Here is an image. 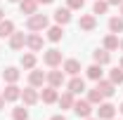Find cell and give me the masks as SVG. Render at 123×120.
Wrapping results in <instances>:
<instances>
[{
	"label": "cell",
	"instance_id": "cell-9",
	"mask_svg": "<svg viewBox=\"0 0 123 120\" xmlns=\"http://www.w3.org/2000/svg\"><path fill=\"white\" fill-rule=\"evenodd\" d=\"M19 10L21 14H36L38 12V0H19Z\"/></svg>",
	"mask_w": 123,
	"mask_h": 120
},
{
	"label": "cell",
	"instance_id": "cell-36",
	"mask_svg": "<svg viewBox=\"0 0 123 120\" xmlns=\"http://www.w3.org/2000/svg\"><path fill=\"white\" fill-rule=\"evenodd\" d=\"M118 47H121V49H123V40H118Z\"/></svg>",
	"mask_w": 123,
	"mask_h": 120
},
{
	"label": "cell",
	"instance_id": "cell-28",
	"mask_svg": "<svg viewBox=\"0 0 123 120\" xmlns=\"http://www.w3.org/2000/svg\"><path fill=\"white\" fill-rule=\"evenodd\" d=\"M102 99H104V94H102V92L97 90V87L88 92V101H90L92 106H95V104H102Z\"/></svg>",
	"mask_w": 123,
	"mask_h": 120
},
{
	"label": "cell",
	"instance_id": "cell-5",
	"mask_svg": "<svg viewBox=\"0 0 123 120\" xmlns=\"http://www.w3.org/2000/svg\"><path fill=\"white\" fill-rule=\"evenodd\" d=\"M2 99H5V101H17V99H21V90L17 87V82H7V87L2 90Z\"/></svg>",
	"mask_w": 123,
	"mask_h": 120
},
{
	"label": "cell",
	"instance_id": "cell-6",
	"mask_svg": "<svg viewBox=\"0 0 123 120\" xmlns=\"http://www.w3.org/2000/svg\"><path fill=\"white\" fill-rule=\"evenodd\" d=\"M21 99H24V106H33L38 104V99H40V94L36 92V87H26V90H21Z\"/></svg>",
	"mask_w": 123,
	"mask_h": 120
},
{
	"label": "cell",
	"instance_id": "cell-40",
	"mask_svg": "<svg viewBox=\"0 0 123 120\" xmlns=\"http://www.w3.org/2000/svg\"><path fill=\"white\" fill-rule=\"evenodd\" d=\"M121 68H123V57H121Z\"/></svg>",
	"mask_w": 123,
	"mask_h": 120
},
{
	"label": "cell",
	"instance_id": "cell-8",
	"mask_svg": "<svg viewBox=\"0 0 123 120\" xmlns=\"http://www.w3.org/2000/svg\"><path fill=\"white\" fill-rule=\"evenodd\" d=\"M26 47H29L31 52H40V49H43V38H40L38 33L26 35Z\"/></svg>",
	"mask_w": 123,
	"mask_h": 120
},
{
	"label": "cell",
	"instance_id": "cell-33",
	"mask_svg": "<svg viewBox=\"0 0 123 120\" xmlns=\"http://www.w3.org/2000/svg\"><path fill=\"white\" fill-rule=\"evenodd\" d=\"M50 2H55V0H38V5H50Z\"/></svg>",
	"mask_w": 123,
	"mask_h": 120
},
{
	"label": "cell",
	"instance_id": "cell-26",
	"mask_svg": "<svg viewBox=\"0 0 123 120\" xmlns=\"http://www.w3.org/2000/svg\"><path fill=\"white\" fill-rule=\"evenodd\" d=\"M104 49H109V52H114V49H118V38H116L114 33H109L107 38H104Z\"/></svg>",
	"mask_w": 123,
	"mask_h": 120
},
{
	"label": "cell",
	"instance_id": "cell-41",
	"mask_svg": "<svg viewBox=\"0 0 123 120\" xmlns=\"http://www.w3.org/2000/svg\"><path fill=\"white\" fill-rule=\"evenodd\" d=\"M121 16H123V5H121Z\"/></svg>",
	"mask_w": 123,
	"mask_h": 120
},
{
	"label": "cell",
	"instance_id": "cell-7",
	"mask_svg": "<svg viewBox=\"0 0 123 120\" xmlns=\"http://www.w3.org/2000/svg\"><path fill=\"white\" fill-rule=\"evenodd\" d=\"M43 82H47V73L33 68V71L29 73V85H31V87H43Z\"/></svg>",
	"mask_w": 123,
	"mask_h": 120
},
{
	"label": "cell",
	"instance_id": "cell-22",
	"mask_svg": "<svg viewBox=\"0 0 123 120\" xmlns=\"http://www.w3.org/2000/svg\"><path fill=\"white\" fill-rule=\"evenodd\" d=\"M19 71H17L14 66H7V68H5V71H2V78H5V82H17V80H19Z\"/></svg>",
	"mask_w": 123,
	"mask_h": 120
},
{
	"label": "cell",
	"instance_id": "cell-24",
	"mask_svg": "<svg viewBox=\"0 0 123 120\" xmlns=\"http://www.w3.org/2000/svg\"><path fill=\"white\" fill-rule=\"evenodd\" d=\"M109 31L111 33H123V16H111L109 19Z\"/></svg>",
	"mask_w": 123,
	"mask_h": 120
},
{
	"label": "cell",
	"instance_id": "cell-4",
	"mask_svg": "<svg viewBox=\"0 0 123 120\" xmlns=\"http://www.w3.org/2000/svg\"><path fill=\"white\" fill-rule=\"evenodd\" d=\"M43 61H45V64L50 66V68H57V66L62 64V52L52 47V49H47L45 54H43Z\"/></svg>",
	"mask_w": 123,
	"mask_h": 120
},
{
	"label": "cell",
	"instance_id": "cell-43",
	"mask_svg": "<svg viewBox=\"0 0 123 120\" xmlns=\"http://www.w3.org/2000/svg\"><path fill=\"white\" fill-rule=\"evenodd\" d=\"M111 120H114V118H111Z\"/></svg>",
	"mask_w": 123,
	"mask_h": 120
},
{
	"label": "cell",
	"instance_id": "cell-19",
	"mask_svg": "<svg viewBox=\"0 0 123 120\" xmlns=\"http://www.w3.org/2000/svg\"><path fill=\"white\" fill-rule=\"evenodd\" d=\"M12 33H14V21L2 19V21H0V38H10Z\"/></svg>",
	"mask_w": 123,
	"mask_h": 120
},
{
	"label": "cell",
	"instance_id": "cell-31",
	"mask_svg": "<svg viewBox=\"0 0 123 120\" xmlns=\"http://www.w3.org/2000/svg\"><path fill=\"white\" fill-rule=\"evenodd\" d=\"M83 5H85V0H66L69 10H83Z\"/></svg>",
	"mask_w": 123,
	"mask_h": 120
},
{
	"label": "cell",
	"instance_id": "cell-3",
	"mask_svg": "<svg viewBox=\"0 0 123 120\" xmlns=\"http://www.w3.org/2000/svg\"><path fill=\"white\" fill-rule=\"evenodd\" d=\"M116 115V106L109 104V101H102V104H97V118L99 120H111Z\"/></svg>",
	"mask_w": 123,
	"mask_h": 120
},
{
	"label": "cell",
	"instance_id": "cell-12",
	"mask_svg": "<svg viewBox=\"0 0 123 120\" xmlns=\"http://www.w3.org/2000/svg\"><path fill=\"white\" fill-rule=\"evenodd\" d=\"M78 26H80V31H95V26H97L95 14H83L80 21H78Z\"/></svg>",
	"mask_w": 123,
	"mask_h": 120
},
{
	"label": "cell",
	"instance_id": "cell-10",
	"mask_svg": "<svg viewBox=\"0 0 123 120\" xmlns=\"http://www.w3.org/2000/svg\"><path fill=\"white\" fill-rule=\"evenodd\" d=\"M40 99H43L45 104H55V101L59 99V94H57V87H52V85H47L45 90L40 92Z\"/></svg>",
	"mask_w": 123,
	"mask_h": 120
},
{
	"label": "cell",
	"instance_id": "cell-27",
	"mask_svg": "<svg viewBox=\"0 0 123 120\" xmlns=\"http://www.w3.org/2000/svg\"><path fill=\"white\" fill-rule=\"evenodd\" d=\"M109 10V2L107 0H95V5H92V14H107Z\"/></svg>",
	"mask_w": 123,
	"mask_h": 120
},
{
	"label": "cell",
	"instance_id": "cell-32",
	"mask_svg": "<svg viewBox=\"0 0 123 120\" xmlns=\"http://www.w3.org/2000/svg\"><path fill=\"white\" fill-rule=\"evenodd\" d=\"M109 5H123V0H107Z\"/></svg>",
	"mask_w": 123,
	"mask_h": 120
},
{
	"label": "cell",
	"instance_id": "cell-13",
	"mask_svg": "<svg viewBox=\"0 0 123 120\" xmlns=\"http://www.w3.org/2000/svg\"><path fill=\"white\" fill-rule=\"evenodd\" d=\"M47 85L62 87V85H64V71H50V73H47Z\"/></svg>",
	"mask_w": 123,
	"mask_h": 120
},
{
	"label": "cell",
	"instance_id": "cell-23",
	"mask_svg": "<svg viewBox=\"0 0 123 120\" xmlns=\"http://www.w3.org/2000/svg\"><path fill=\"white\" fill-rule=\"evenodd\" d=\"M85 71H88V78H90V80H95V82L102 80V66H99V64H92V66H88Z\"/></svg>",
	"mask_w": 123,
	"mask_h": 120
},
{
	"label": "cell",
	"instance_id": "cell-35",
	"mask_svg": "<svg viewBox=\"0 0 123 120\" xmlns=\"http://www.w3.org/2000/svg\"><path fill=\"white\" fill-rule=\"evenodd\" d=\"M2 106H5V99H2V97H0V111H2Z\"/></svg>",
	"mask_w": 123,
	"mask_h": 120
},
{
	"label": "cell",
	"instance_id": "cell-38",
	"mask_svg": "<svg viewBox=\"0 0 123 120\" xmlns=\"http://www.w3.org/2000/svg\"><path fill=\"white\" fill-rule=\"evenodd\" d=\"M85 120H99V118H85Z\"/></svg>",
	"mask_w": 123,
	"mask_h": 120
},
{
	"label": "cell",
	"instance_id": "cell-34",
	"mask_svg": "<svg viewBox=\"0 0 123 120\" xmlns=\"http://www.w3.org/2000/svg\"><path fill=\"white\" fill-rule=\"evenodd\" d=\"M50 120H66V118H64V115H52Z\"/></svg>",
	"mask_w": 123,
	"mask_h": 120
},
{
	"label": "cell",
	"instance_id": "cell-39",
	"mask_svg": "<svg viewBox=\"0 0 123 120\" xmlns=\"http://www.w3.org/2000/svg\"><path fill=\"white\" fill-rule=\"evenodd\" d=\"M0 21H2V10H0Z\"/></svg>",
	"mask_w": 123,
	"mask_h": 120
},
{
	"label": "cell",
	"instance_id": "cell-15",
	"mask_svg": "<svg viewBox=\"0 0 123 120\" xmlns=\"http://www.w3.org/2000/svg\"><path fill=\"white\" fill-rule=\"evenodd\" d=\"M55 21H57L59 26L69 24V21H71V10H69V7H59V10L55 12Z\"/></svg>",
	"mask_w": 123,
	"mask_h": 120
},
{
	"label": "cell",
	"instance_id": "cell-18",
	"mask_svg": "<svg viewBox=\"0 0 123 120\" xmlns=\"http://www.w3.org/2000/svg\"><path fill=\"white\" fill-rule=\"evenodd\" d=\"M64 73L78 75V73H80V61H78V59H66V61H64Z\"/></svg>",
	"mask_w": 123,
	"mask_h": 120
},
{
	"label": "cell",
	"instance_id": "cell-16",
	"mask_svg": "<svg viewBox=\"0 0 123 120\" xmlns=\"http://www.w3.org/2000/svg\"><path fill=\"white\" fill-rule=\"evenodd\" d=\"M92 59H95V64L104 66V64L111 61V54H109V49H95V52H92Z\"/></svg>",
	"mask_w": 123,
	"mask_h": 120
},
{
	"label": "cell",
	"instance_id": "cell-30",
	"mask_svg": "<svg viewBox=\"0 0 123 120\" xmlns=\"http://www.w3.org/2000/svg\"><path fill=\"white\" fill-rule=\"evenodd\" d=\"M12 118L14 120H29V111L24 106H17V108H12Z\"/></svg>",
	"mask_w": 123,
	"mask_h": 120
},
{
	"label": "cell",
	"instance_id": "cell-14",
	"mask_svg": "<svg viewBox=\"0 0 123 120\" xmlns=\"http://www.w3.org/2000/svg\"><path fill=\"white\" fill-rule=\"evenodd\" d=\"M97 90L102 92L104 97H114V92H116V85H114L111 80H97Z\"/></svg>",
	"mask_w": 123,
	"mask_h": 120
},
{
	"label": "cell",
	"instance_id": "cell-25",
	"mask_svg": "<svg viewBox=\"0 0 123 120\" xmlns=\"http://www.w3.org/2000/svg\"><path fill=\"white\" fill-rule=\"evenodd\" d=\"M21 66H24L26 71H33V68H36V54H33V52L24 54V57H21Z\"/></svg>",
	"mask_w": 123,
	"mask_h": 120
},
{
	"label": "cell",
	"instance_id": "cell-1",
	"mask_svg": "<svg viewBox=\"0 0 123 120\" xmlns=\"http://www.w3.org/2000/svg\"><path fill=\"white\" fill-rule=\"evenodd\" d=\"M47 26H50V19H47L45 14H31L29 19H26V28L31 31V33H38V31H45Z\"/></svg>",
	"mask_w": 123,
	"mask_h": 120
},
{
	"label": "cell",
	"instance_id": "cell-20",
	"mask_svg": "<svg viewBox=\"0 0 123 120\" xmlns=\"http://www.w3.org/2000/svg\"><path fill=\"white\" fill-rule=\"evenodd\" d=\"M74 101H76V99H74V94H71V92H64L59 99H57V104L62 106V111H66V108H74Z\"/></svg>",
	"mask_w": 123,
	"mask_h": 120
},
{
	"label": "cell",
	"instance_id": "cell-2",
	"mask_svg": "<svg viewBox=\"0 0 123 120\" xmlns=\"http://www.w3.org/2000/svg\"><path fill=\"white\" fill-rule=\"evenodd\" d=\"M74 111H76V115L78 118H90V113H92V104L88 101V99H78V101H74Z\"/></svg>",
	"mask_w": 123,
	"mask_h": 120
},
{
	"label": "cell",
	"instance_id": "cell-21",
	"mask_svg": "<svg viewBox=\"0 0 123 120\" xmlns=\"http://www.w3.org/2000/svg\"><path fill=\"white\" fill-rule=\"evenodd\" d=\"M62 38H64V31H62L59 24H57V26H52V28H47V40H52V43H59Z\"/></svg>",
	"mask_w": 123,
	"mask_h": 120
},
{
	"label": "cell",
	"instance_id": "cell-37",
	"mask_svg": "<svg viewBox=\"0 0 123 120\" xmlns=\"http://www.w3.org/2000/svg\"><path fill=\"white\" fill-rule=\"evenodd\" d=\"M118 111H121V113H123V104H121V106H118Z\"/></svg>",
	"mask_w": 123,
	"mask_h": 120
},
{
	"label": "cell",
	"instance_id": "cell-42",
	"mask_svg": "<svg viewBox=\"0 0 123 120\" xmlns=\"http://www.w3.org/2000/svg\"><path fill=\"white\" fill-rule=\"evenodd\" d=\"M10 2H19V0H10Z\"/></svg>",
	"mask_w": 123,
	"mask_h": 120
},
{
	"label": "cell",
	"instance_id": "cell-11",
	"mask_svg": "<svg viewBox=\"0 0 123 120\" xmlns=\"http://www.w3.org/2000/svg\"><path fill=\"white\" fill-rule=\"evenodd\" d=\"M83 90H85V80L78 78V75H71V80H69V92H71V94H80Z\"/></svg>",
	"mask_w": 123,
	"mask_h": 120
},
{
	"label": "cell",
	"instance_id": "cell-17",
	"mask_svg": "<svg viewBox=\"0 0 123 120\" xmlns=\"http://www.w3.org/2000/svg\"><path fill=\"white\" fill-rule=\"evenodd\" d=\"M26 45V35H24V33H12V35H10V47H12V49H21V47Z\"/></svg>",
	"mask_w": 123,
	"mask_h": 120
},
{
	"label": "cell",
	"instance_id": "cell-29",
	"mask_svg": "<svg viewBox=\"0 0 123 120\" xmlns=\"http://www.w3.org/2000/svg\"><path fill=\"white\" fill-rule=\"evenodd\" d=\"M109 80L114 82V85H123V68L118 66V68H114L111 73H109Z\"/></svg>",
	"mask_w": 123,
	"mask_h": 120
}]
</instances>
